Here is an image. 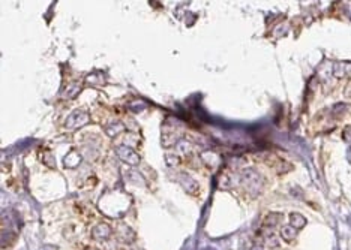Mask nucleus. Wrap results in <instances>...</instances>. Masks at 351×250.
<instances>
[{"instance_id": "20e7f679", "label": "nucleus", "mask_w": 351, "mask_h": 250, "mask_svg": "<svg viewBox=\"0 0 351 250\" xmlns=\"http://www.w3.org/2000/svg\"><path fill=\"white\" fill-rule=\"evenodd\" d=\"M110 234H111V229L107 226V225H98V226H95V229H93V232H92V235L95 237V238H101V240H105V238H108L110 237Z\"/></svg>"}, {"instance_id": "423d86ee", "label": "nucleus", "mask_w": 351, "mask_h": 250, "mask_svg": "<svg viewBox=\"0 0 351 250\" xmlns=\"http://www.w3.org/2000/svg\"><path fill=\"white\" fill-rule=\"evenodd\" d=\"M290 225L299 231V229H302L306 225V219L299 213H291L290 214Z\"/></svg>"}, {"instance_id": "f257e3e1", "label": "nucleus", "mask_w": 351, "mask_h": 250, "mask_svg": "<svg viewBox=\"0 0 351 250\" xmlns=\"http://www.w3.org/2000/svg\"><path fill=\"white\" fill-rule=\"evenodd\" d=\"M240 183L245 187V190L249 192L251 195H258L261 193L263 187H264V178L261 177L258 171L246 168L240 174Z\"/></svg>"}, {"instance_id": "39448f33", "label": "nucleus", "mask_w": 351, "mask_h": 250, "mask_svg": "<svg viewBox=\"0 0 351 250\" xmlns=\"http://www.w3.org/2000/svg\"><path fill=\"white\" fill-rule=\"evenodd\" d=\"M282 220V216H281L279 213H270V214H267L266 216V219H264V223H263V226L264 228H270V229H273L275 226H278L279 225V222Z\"/></svg>"}, {"instance_id": "7ed1b4c3", "label": "nucleus", "mask_w": 351, "mask_h": 250, "mask_svg": "<svg viewBox=\"0 0 351 250\" xmlns=\"http://www.w3.org/2000/svg\"><path fill=\"white\" fill-rule=\"evenodd\" d=\"M297 231L296 228H293L291 225H288V226H282L281 228V238H284L287 243H291L296 237H297Z\"/></svg>"}, {"instance_id": "f03ea898", "label": "nucleus", "mask_w": 351, "mask_h": 250, "mask_svg": "<svg viewBox=\"0 0 351 250\" xmlns=\"http://www.w3.org/2000/svg\"><path fill=\"white\" fill-rule=\"evenodd\" d=\"M119 156L125 160V162H128V164H131V165H135V164H138V156L132 151V150H129V149H119Z\"/></svg>"}, {"instance_id": "1a4fd4ad", "label": "nucleus", "mask_w": 351, "mask_h": 250, "mask_svg": "<svg viewBox=\"0 0 351 250\" xmlns=\"http://www.w3.org/2000/svg\"><path fill=\"white\" fill-rule=\"evenodd\" d=\"M249 250H263V246L261 244H254L252 247H249Z\"/></svg>"}, {"instance_id": "6e6552de", "label": "nucleus", "mask_w": 351, "mask_h": 250, "mask_svg": "<svg viewBox=\"0 0 351 250\" xmlns=\"http://www.w3.org/2000/svg\"><path fill=\"white\" fill-rule=\"evenodd\" d=\"M342 138L345 142H348V144H351V126H347L344 133H342Z\"/></svg>"}, {"instance_id": "0eeeda50", "label": "nucleus", "mask_w": 351, "mask_h": 250, "mask_svg": "<svg viewBox=\"0 0 351 250\" xmlns=\"http://www.w3.org/2000/svg\"><path fill=\"white\" fill-rule=\"evenodd\" d=\"M182 184L186 187V190L188 192H197L198 190V186H197V183L192 180L191 177H188V175H182Z\"/></svg>"}, {"instance_id": "9d476101", "label": "nucleus", "mask_w": 351, "mask_h": 250, "mask_svg": "<svg viewBox=\"0 0 351 250\" xmlns=\"http://www.w3.org/2000/svg\"><path fill=\"white\" fill-rule=\"evenodd\" d=\"M345 93H347V96H348V98H351V84H350V85L347 87V90H345Z\"/></svg>"}]
</instances>
